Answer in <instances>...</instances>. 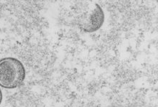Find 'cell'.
Returning a JSON list of instances; mask_svg holds the SVG:
<instances>
[{"mask_svg": "<svg viewBox=\"0 0 158 107\" xmlns=\"http://www.w3.org/2000/svg\"><path fill=\"white\" fill-rule=\"evenodd\" d=\"M25 78V69L23 63L14 58L0 60V86L12 89L20 86Z\"/></svg>", "mask_w": 158, "mask_h": 107, "instance_id": "obj_1", "label": "cell"}, {"mask_svg": "<svg viewBox=\"0 0 158 107\" xmlns=\"http://www.w3.org/2000/svg\"><path fill=\"white\" fill-rule=\"evenodd\" d=\"M104 21V14L97 4H94L92 10L87 13L83 19L82 27L86 32H94L102 27Z\"/></svg>", "mask_w": 158, "mask_h": 107, "instance_id": "obj_2", "label": "cell"}, {"mask_svg": "<svg viewBox=\"0 0 158 107\" xmlns=\"http://www.w3.org/2000/svg\"><path fill=\"white\" fill-rule=\"evenodd\" d=\"M2 100V93L1 90H0V104H1Z\"/></svg>", "mask_w": 158, "mask_h": 107, "instance_id": "obj_3", "label": "cell"}]
</instances>
